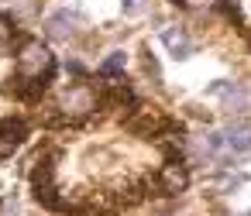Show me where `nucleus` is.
Wrapping results in <instances>:
<instances>
[{"label": "nucleus", "instance_id": "nucleus-1", "mask_svg": "<svg viewBox=\"0 0 251 216\" xmlns=\"http://www.w3.org/2000/svg\"><path fill=\"white\" fill-rule=\"evenodd\" d=\"M52 69H55L52 52H49L42 42L28 38V42L21 45V52H18V76H25V79H38V83H49V79H52Z\"/></svg>", "mask_w": 251, "mask_h": 216}, {"label": "nucleus", "instance_id": "nucleus-2", "mask_svg": "<svg viewBox=\"0 0 251 216\" xmlns=\"http://www.w3.org/2000/svg\"><path fill=\"white\" fill-rule=\"evenodd\" d=\"M97 103H100V96H97V89L90 83H73L59 96V110H62L66 120H86L97 110Z\"/></svg>", "mask_w": 251, "mask_h": 216}, {"label": "nucleus", "instance_id": "nucleus-3", "mask_svg": "<svg viewBox=\"0 0 251 216\" xmlns=\"http://www.w3.org/2000/svg\"><path fill=\"white\" fill-rule=\"evenodd\" d=\"M28 137V124L21 117H4L0 120V158H11Z\"/></svg>", "mask_w": 251, "mask_h": 216}, {"label": "nucleus", "instance_id": "nucleus-4", "mask_svg": "<svg viewBox=\"0 0 251 216\" xmlns=\"http://www.w3.org/2000/svg\"><path fill=\"white\" fill-rule=\"evenodd\" d=\"M45 28H49V38H55V42H69V38L79 35L83 18H79L76 11H59V14H52V18L45 21Z\"/></svg>", "mask_w": 251, "mask_h": 216}, {"label": "nucleus", "instance_id": "nucleus-5", "mask_svg": "<svg viewBox=\"0 0 251 216\" xmlns=\"http://www.w3.org/2000/svg\"><path fill=\"white\" fill-rule=\"evenodd\" d=\"M186 185H189V172H186L182 161H169V165H162V172H158V189H162L165 195H179Z\"/></svg>", "mask_w": 251, "mask_h": 216}, {"label": "nucleus", "instance_id": "nucleus-6", "mask_svg": "<svg viewBox=\"0 0 251 216\" xmlns=\"http://www.w3.org/2000/svg\"><path fill=\"white\" fill-rule=\"evenodd\" d=\"M224 151L227 154H251V124H230L224 134Z\"/></svg>", "mask_w": 251, "mask_h": 216}, {"label": "nucleus", "instance_id": "nucleus-7", "mask_svg": "<svg viewBox=\"0 0 251 216\" xmlns=\"http://www.w3.org/2000/svg\"><path fill=\"white\" fill-rule=\"evenodd\" d=\"M127 127H131V130H138V134H155L158 127H169V124L158 117V110H155V107H138V110H134V117H127Z\"/></svg>", "mask_w": 251, "mask_h": 216}, {"label": "nucleus", "instance_id": "nucleus-8", "mask_svg": "<svg viewBox=\"0 0 251 216\" xmlns=\"http://www.w3.org/2000/svg\"><path fill=\"white\" fill-rule=\"evenodd\" d=\"M162 45H165L176 59H189V55H193V38H189L182 28H165V31H162Z\"/></svg>", "mask_w": 251, "mask_h": 216}, {"label": "nucleus", "instance_id": "nucleus-9", "mask_svg": "<svg viewBox=\"0 0 251 216\" xmlns=\"http://www.w3.org/2000/svg\"><path fill=\"white\" fill-rule=\"evenodd\" d=\"M210 96H224L227 107H241V103H244V93H241L234 83H217V86H210Z\"/></svg>", "mask_w": 251, "mask_h": 216}, {"label": "nucleus", "instance_id": "nucleus-10", "mask_svg": "<svg viewBox=\"0 0 251 216\" xmlns=\"http://www.w3.org/2000/svg\"><path fill=\"white\" fill-rule=\"evenodd\" d=\"M121 69H124V52H114V55L100 65V72H103V76H117Z\"/></svg>", "mask_w": 251, "mask_h": 216}, {"label": "nucleus", "instance_id": "nucleus-11", "mask_svg": "<svg viewBox=\"0 0 251 216\" xmlns=\"http://www.w3.org/2000/svg\"><path fill=\"white\" fill-rule=\"evenodd\" d=\"M11 35H14V28H11V21L0 14V48H4L7 42H11Z\"/></svg>", "mask_w": 251, "mask_h": 216}, {"label": "nucleus", "instance_id": "nucleus-12", "mask_svg": "<svg viewBox=\"0 0 251 216\" xmlns=\"http://www.w3.org/2000/svg\"><path fill=\"white\" fill-rule=\"evenodd\" d=\"M124 7H127V11H134V0H124Z\"/></svg>", "mask_w": 251, "mask_h": 216}, {"label": "nucleus", "instance_id": "nucleus-13", "mask_svg": "<svg viewBox=\"0 0 251 216\" xmlns=\"http://www.w3.org/2000/svg\"><path fill=\"white\" fill-rule=\"evenodd\" d=\"M241 216H251V213H241Z\"/></svg>", "mask_w": 251, "mask_h": 216}]
</instances>
